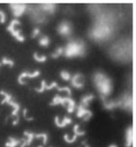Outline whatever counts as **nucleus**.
<instances>
[{
    "label": "nucleus",
    "mask_w": 136,
    "mask_h": 147,
    "mask_svg": "<svg viewBox=\"0 0 136 147\" xmlns=\"http://www.w3.org/2000/svg\"><path fill=\"white\" fill-rule=\"evenodd\" d=\"M11 7V9L13 10V15L15 17H21L22 15L23 14V12L25 11V9H26V6L25 5H22V4H11L9 6Z\"/></svg>",
    "instance_id": "9"
},
{
    "label": "nucleus",
    "mask_w": 136,
    "mask_h": 147,
    "mask_svg": "<svg viewBox=\"0 0 136 147\" xmlns=\"http://www.w3.org/2000/svg\"><path fill=\"white\" fill-rule=\"evenodd\" d=\"M60 76H61V77H62V78H63L64 81H69L70 79H71V76H70V74H69L67 71H65V70L62 71V72L60 73Z\"/></svg>",
    "instance_id": "23"
},
{
    "label": "nucleus",
    "mask_w": 136,
    "mask_h": 147,
    "mask_svg": "<svg viewBox=\"0 0 136 147\" xmlns=\"http://www.w3.org/2000/svg\"><path fill=\"white\" fill-rule=\"evenodd\" d=\"M120 103H121V107L124 109H131L133 108V99L130 94H124L123 97L120 99Z\"/></svg>",
    "instance_id": "7"
},
{
    "label": "nucleus",
    "mask_w": 136,
    "mask_h": 147,
    "mask_svg": "<svg viewBox=\"0 0 136 147\" xmlns=\"http://www.w3.org/2000/svg\"><path fill=\"white\" fill-rule=\"evenodd\" d=\"M58 33L62 36H68L72 33V25L71 24H69L67 21H64L62 24L58 26Z\"/></svg>",
    "instance_id": "4"
},
{
    "label": "nucleus",
    "mask_w": 136,
    "mask_h": 147,
    "mask_svg": "<svg viewBox=\"0 0 136 147\" xmlns=\"http://www.w3.org/2000/svg\"><path fill=\"white\" fill-rule=\"evenodd\" d=\"M57 87H59V86H58V84H57L56 82H53V83L50 84L49 86H48V85H46V87H45V90H52V88H56Z\"/></svg>",
    "instance_id": "29"
},
{
    "label": "nucleus",
    "mask_w": 136,
    "mask_h": 147,
    "mask_svg": "<svg viewBox=\"0 0 136 147\" xmlns=\"http://www.w3.org/2000/svg\"><path fill=\"white\" fill-rule=\"evenodd\" d=\"M35 138L37 139H42L43 140V145H45L48 142V135L46 133H40V134H36L35 135Z\"/></svg>",
    "instance_id": "22"
},
{
    "label": "nucleus",
    "mask_w": 136,
    "mask_h": 147,
    "mask_svg": "<svg viewBox=\"0 0 136 147\" xmlns=\"http://www.w3.org/2000/svg\"><path fill=\"white\" fill-rule=\"evenodd\" d=\"M1 64H6V65H9V67H13L14 66V61H11L9 59H7V57H3L2 61H1Z\"/></svg>",
    "instance_id": "21"
},
{
    "label": "nucleus",
    "mask_w": 136,
    "mask_h": 147,
    "mask_svg": "<svg viewBox=\"0 0 136 147\" xmlns=\"http://www.w3.org/2000/svg\"><path fill=\"white\" fill-rule=\"evenodd\" d=\"M24 136H26L25 142H26V147H27V146H29L31 144H32V142L34 141L35 134L32 133V132H28V131H24Z\"/></svg>",
    "instance_id": "16"
},
{
    "label": "nucleus",
    "mask_w": 136,
    "mask_h": 147,
    "mask_svg": "<svg viewBox=\"0 0 136 147\" xmlns=\"http://www.w3.org/2000/svg\"><path fill=\"white\" fill-rule=\"evenodd\" d=\"M85 134H86V132L84 130H79V125H76L74 127V135H76V137L83 136Z\"/></svg>",
    "instance_id": "18"
},
{
    "label": "nucleus",
    "mask_w": 136,
    "mask_h": 147,
    "mask_svg": "<svg viewBox=\"0 0 136 147\" xmlns=\"http://www.w3.org/2000/svg\"><path fill=\"white\" fill-rule=\"evenodd\" d=\"M108 147H118V146H116V144H111V145H109Z\"/></svg>",
    "instance_id": "32"
},
{
    "label": "nucleus",
    "mask_w": 136,
    "mask_h": 147,
    "mask_svg": "<svg viewBox=\"0 0 136 147\" xmlns=\"http://www.w3.org/2000/svg\"><path fill=\"white\" fill-rule=\"evenodd\" d=\"M1 65H2V64H1V63H0V66H1Z\"/></svg>",
    "instance_id": "34"
},
{
    "label": "nucleus",
    "mask_w": 136,
    "mask_h": 147,
    "mask_svg": "<svg viewBox=\"0 0 136 147\" xmlns=\"http://www.w3.org/2000/svg\"><path fill=\"white\" fill-rule=\"evenodd\" d=\"M6 22V14L3 11H0V22L4 24Z\"/></svg>",
    "instance_id": "30"
},
{
    "label": "nucleus",
    "mask_w": 136,
    "mask_h": 147,
    "mask_svg": "<svg viewBox=\"0 0 136 147\" xmlns=\"http://www.w3.org/2000/svg\"><path fill=\"white\" fill-rule=\"evenodd\" d=\"M64 51L66 58H74L76 56L82 57L85 54V43L83 41H71Z\"/></svg>",
    "instance_id": "2"
},
{
    "label": "nucleus",
    "mask_w": 136,
    "mask_h": 147,
    "mask_svg": "<svg viewBox=\"0 0 136 147\" xmlns=\"http://www.w3.org/2000/svg\"><path fill=\"white\" fill-rule=\"evenodd\" d=\"M76 115L77 117H83V120L84 121H88L89 119H90L91 117H92V113L90 111L86 109L85 107H83L82 105H79L77 106V111H76Z\"/></svg>",
    "instance_id": "5"
},
{
    "label": "nucleus",
    "mask_w": 136,
    "mask_h": 147,
    "mask_svg": "<svg viewBox=\"0 0 136 147\" xmlns=\"http://www.w3.org/2000/svg\"><path fill=\"white\" fill-rule=\"evenodd\" d=\"M94 83L97 88L101 92V94L104 97L108 96L112 91V82L110 78L104 75L103 73H96L94 75Z\"/></svg>",
    "instance_id": "1"
},
{
    "label": "nucleus",
    "mask_w": 136,
    "mask_h": 147,
    "mask_svg": "<svg viewBox=\"0 0 136 147\" xmlns=\"http://www.w3.org/2000/svg\"><path fill=\"white\" fill-rule=\"evenodd\" d=\"M133 144V129L128 127L126 133V147H131Z\"/></svg>",
    "instance_id": "12"
},
{
    "label": "nucleus",
    "mask_w": 136,
    "mask_h": 147,
    "mask_svg": "<svg viewBox=\"0 0 136 147\" xmlns=\"http://www.w3.org/2000/svg\"><path fill=\"white\" fill-rule=\"evenodd\" d=\"M84 76L81 75V74H76L70 80H71V85L74 88H82L84 86V82H83V79Z\"/></svg>",
    "instance_id": "6"
},
{
    "label": "nucleus",
    "mask_w": 136,
    "mask_h": 147,
    "mask_svg": "<svg viewBox=\"0 0 136 147\" xmlns=\"http://www.w3.org/2000/svg\"><path fill=\"white\" fill-rule=\"evenodd\" d=\"M54 121H55V124H56L57 127H66L67 125H70V124L72 123V119L67 117H64L63 121H60L59 117H58V115H56V117H55V120H54Z\"/></svg>",
    "instance_id": "11"
},
{
    "label": "nucleus",
    "mask_w": 136,
    "mask_h": 147,
    "mask_svg": "<svg viewBox=\"0 0 136 147\" xmlns=\"http://www.w3.org/2000/svg\"><path fill=\"white\" fill-rule=\"evenodd\" d=\"M21 24V22H20V21L19 20H12L10 22V24H9V25L7 26V31H9V32L12 34V36L16 38V39L18 40V41H20V42H23L25 40V38H24V36H22V32H21V30H19V29H16L15 28V26L16 25H20Z\"/></svg>",
    "instance_id": "3"
},
{
    "label": "nucleus",
    "mask_w": 136,
    "mask_h": 147,
    "mask_svg": "<svg viewBox=\"0 0 136 147\" xmlns=\"http://www.w3.org/2000/svg\"><path fill=\"white\" fill-rule=\"evenodd\" d=\"M94 99V96L90 94V95H87V96H84V97L81 99V102H80V105H82L83 107L87 108L89 106V104H90V102Z\"/></svg>",
    "instance_id": "13"
},
{
    "label": "nucleus",
    "mask_w": 136,
    "mask_h": 147,
    "mask_svg": "<svg viewBox=\"0 0 136 147\" xmlns=\"http://www.w3.org/2000/svg\"><path fill=\"white\" fill-rule=\"evenodd\" d=\"M76 135H74V136L72 138H69V135L68 134H64V141L68 142V144H73L74 142H76Z\"/></svg>",
    "instance_id": "25"
},
{
    "label": "nucleus",
    "mask_w": 136,
    "mask_h": 147,
    "mask_svg": "<svg viewBox=\"0 0 136 147\" xmlns=\"http://www.w3.org/2000/svg\"><path fill=\"white\" fill-rule=\"evenodd\" d=\"M63 52H64V49L63 48H58L56 49V51L51 54V57L53 58V59H58V58L62 55V53H63Z\"/></svg>",
    "instance_id": "24"
},
{
    "label": "nucleus",
    "mask_w": 136,
    "mask_h": 147,
    "mask_svg": "<svg viewBox=\"0 0 136 147\" xmlns=\"http://www.w3.org/2000/svg\"><path fill=\"white\" fill-rule=\"evenodd\" d=\"M37 147H44L43 145H40V146H37Z\"/></svg>",
    "instance_id": "33"
},
{
    "label": "nucleus",
    "mask_w": 136,
    "mask_h": 147,
    "mask_svg": "<svg viewBox=\"0 0 136 147\" xmlns=\"http://www.w3.org/2000/svg\"><path fill=\"white\" fill-rule=\"evenodd\" d=\"M39 45L43 46V47H48L49 45V38L48 36H42L40 39H39Z\"/></svg>",
    "instance_id": "19"
},
{
    "label": "nucleus",
    "mask_w": 136,
    "mask_h": 147,
    "mask_svg": "<svg viewBox=\"0 0 136 147\" xmlns=\"http://www.w3.org/2000/svg\"><path fill=\"white\" fill-rule=\"evenodd\" d=\"M21 144V140H17L13 137H9V141L6 142V147H16L18 145H20Z\"/></svg>",
    "instance_id": "14"
},
{
    "label": "nucleus",
    "mask_w": 136,
    "mask_h": 147,
    "mask_svg": "<svg viewBox=\"0 0 136 147\" xmlns=\"http://www.w3.org/2000/svg\"><path fill=\"white\" fill-rule=\"evenodd\" d=\"M75 107H76L75 100L70 98L69 100H68V102H67V112L70 114H72L73 112L75 111Z\"/></svg>",
    "instance_id": "17"
},
{
    "label": "nucleus",
    "mask_w": 136,
    "mask_h": 147,
    "mask_svg": "<svg viewBox=\"0 0 136 147\" xmlns=\"http://www.w3.org/2000/svg\"><path fill=\"white\" fill-rule=\"evenodd\" d=\"M34 59L36 60L37 61H38V63H44V61H47V57L45 55H42V56H39L38 54L36 52L34 53Z\"/></svg>",
    "instance_id": "20"
},
{
    "label": "nucleus",
    "mask_w": 136,
    "mask_h": 147,
    "mask_svg": "<svg viewBox=\"0 0 136 147\" xmlns=\"http://www.w3.org/2000/svg\"><path fill=\"white\" fill-rule=\"evenodd\" d=\"M40 7L43 10L49 11V13H53L54 11H55L56 5H54V4H43V5L40 6Z\"/></svg>",
    "instance_id": "15"
},
{
    "label": "nucleus",
    "mask_w": 136,
    "mask_h": 147,
    "mask_svg": "<svg viewBox=\"0 0 136 147\" xmlns=\"http://www.w3.org/2000/svg\"><path fill=\"white\" fill-rule=\"evenodd\" d=\"M23 115H24V118L26 119V120H28V121H32L34 120V118L33 117H29L28 115H27V109L25 108L24 111H23Z\"/></svg>",
    "instance_id": "31"
},
{
    "label": "nucleus",
    "mask_w": 136,
    "mask_h": 147,
    "mask_svg": "<svg viewBox=\"0 0 136 147\" xmlns=\"http://www.w3.org/2000/svg\"><path fill=\"white\" fill-rule=\"evenodd\" d=\"M40 75V71H35L34 73H28V72H23L18 77V82L21 85H25L26 83L23 81V79L26 78V77H29V78H34V77H37Z\"/></svg>",
    "instance_id": "8"
},
{
    "label": "nucleus",
    "mask_w": 136,
    "mask_h": 147,
    "mask_svg": "<svg viewBox=\"0 0 136 147\" xmlns=\"http://www.w3.org/2000/svg\"><path fill=\"white\" fill-rule=\"evenodd\" d=\"M69 99H70L69 97H61L59 94H57L55 97L53 98L52 102H50V105H58V104H62L63 106L66 107Z\"/></svg>",
    "instance_id": "10"
},
{
    "label": "nucleus",
    "mask_w": 136,
    "mask_h": 147,
    "mask_svg": "<svg viewBox=\"0 0 136 147\" xmlns=\"http://www.w3.org/2000/svg\"><path fill=\"white\" fill-rule=\"evenodd\" d=\"M56 88H57V90H59V91H65V92H67V95H68V96H71V95H72V91H71V90H70V88H69V87H64V88L57 87Z\"/></svg>",
    "instance_id": "26"
},
{
    "label": "nucleus",
    "mask_w": 136,
    "mask_h": 147,
    "mask_svg": "<svg viewBox=\"0 0 136 147\" xmlns=\"http://www.w3.org/2000/svg\"><path fill=\"white\" fill-rule=\"evenodd\" d=\"M46 81L45 80H42V82H41V87L38 88H36L35 90H36V91L37 92H39V93H42V92H44L45 91V87H46Z\"/></svg>",
    "instance_id": "27"
},
{
    "label": "nucleus",
    "mask_w": 136,
    "mask_h": 147,
    "mask_svg": "<svg viewBox=\"0 0 136 147\" xmlns=\"http://www.w3.org/2000/svg\"><path fill=\"white\" fill-rule=\"evenodd\" d=\"M39 34H40V29L38 28V27H36V28L34 29L32 34H31V37H32V38H36L37 36H39Z\"/></svg>",
    "instance_id": "28"
}]
</instances>
